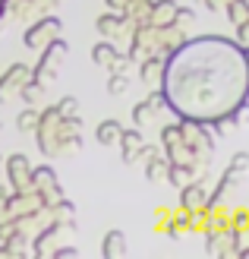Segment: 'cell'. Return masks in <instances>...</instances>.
I'll list each match as a JSON object with an SVG mask.
<instances>
[{
    "mask_svg": "<svg viewBox=\"0 0 249 259\" xmlns=\"http://www.w3.org/2000/svg\"><path fill=\"white\" fill-rule=\"evenodd\" d=\"M224 13H227L230 25L237 29V25H243V22L249 19V0H230V4L224 7Z\"/></svg>",
    "mask_w": 249,
    "mask_h": 259,
    "instance_id": "cell-26",
    "label": "cell"
},
{
    "mask_svg": "<svg viewBox=\"0 0 249 259\" xmlns=\"http://www.w3.org/2000/svg\"><path fill=\"white\" fill-rule=\"evenodd\" d=\"M230 167H237L240 174H246V171H249V152H237V155L230 158Z\"/></svg>",
    "mask_w": 249,
    "mask_h": 259,
    "instance_id": "cell-33",
    "label": "cell"
},
{
    "mask_svg": "<svg viewBox=\"0 0 249 259\" xmlns=\"http://www.w3.org/2000/svg\"><path fill=\"white\" fill-rule=\"evenodd\" d=\"M180 133H183V142L199 155V158H208L212 161V152H215V133L208 123H199V120H180Z\"/></svg>",
    "mask_w": 249,
    "mask_h": 259,
    "instance_id": "cell-5",
    "label": "cell"
},
{
    "mask_svg": "<svg viewBox=\"0 0 249 259\" xmlns=\"http://www.w3.org/2000/svg\"><path fill=\"white\" fill-rule=\"evenodd\" d=\"M4 4H7V0H4Z\"/></svg>",
    "mask_w": 249,
    "mask_h": 259,
    "instance_id": "cell-44",
    "label": "cell"
},
{
    "mask_svg": "<svg viewBox=\"0 0 249 259\" xmlns=\"http://www.w3.org/2000/svg\"><path fill=\"white\" fill-rule=\"evenodd\" d=\"M161 146H164V158L170 164H192L195 174H205L208 167V158H199L186 142H183V133H180V123H164L161 126Z\"/></svg>",
    "mask_w": 249,
    "mask_h": 259,
    "instance_id": "cell-3",
    "label": "cell"
},
{
    "mask_svg": "<svg viewBox=\"0 0 249 259\" xmlns=\"http://www.w3.org/2000/svg\"><path fill=\"white\" fill-rule=\"evenodd\" d=\"M0 167H4V155H0Z\"/></svg>",
    "mask_w": 249,
    "mask_h": 259,
    "instance_id": "cell-40",
    "label": "cell"
},
{
    "mask_svg": "<svg viewBox=\"0 0 249 259\" xmlns=\"http://www.w3.org/2000/svg\"><path fill=\"white\" fill-rule=\"evenodd\" d=\"M174 10H177V0H152L148 25H170V19H174Z\"/></svg>",
    "mask_w": 249,
    "mask_h": 259,
    "instance_id": "cell-18",
    "label": "cell"
},
{
    "mask_svg": "<svg viewBox=\"0 0 249 259\" xmlns=\"http://www.w3.org/2000/svg\"><path fill=\"white\" fill-rule=\"evenodd\" d=\"M170 222V209H167V205H161V209H158V222H155V228H158V231H164V225Z\"/></svg>",
    "mask_w": 249,
    "mask_h": 259,
    "instance_id": "cell-37",
    "label": "cell"
},
{
    "mask_svg": "<svg viewBox=\"0 0 249 259\" xmlns=\"http://www.w3.org/2000/svg\"><path fill=\"white\" fill-rule=\"evenodd\" d=\"M29 243H32V237L25 234V231H19V228H13L10 234L4 237L7 256H25V253H29Z\"/></svg>",
    "mask_w": 249,
    "mask_h": 259,
    "instance_id": "cell-20",
    "label": "cell"
},
{
    "mask_svg": "<svg viewBox=\"0 0 249 259\" xmlns=\"http://www.w3.org/2000/svg\"><path fill=\"white\" fill-rule=\"evenodd\" d=\"M237 41H240L243 48H249V19H246L243 25H237Z\"/></svg>",
    "mask_w": 249,
    "mask_h": 259,
    "instance_id": "cell-35",
    "label": "cell"
},
{
    "mask_svg": "<svg viewBox=\"0 0 249 259\" xmlns=\"http://www.w3.org/2000/svg\"><path fill=\"white\" fill-rule=\"evenodd\" d=\"M120 120H101L98 130H95V139L101 142V146H114L117 139H120Z\"/></svg>",
    "mask_w": 249,
    "mask_h": 259,
    "instance_id": "cell-25",
    "label": "cell"
},
{
    "mask_svg": "<svg viewBox=\"0 0 249 259\" xmlns=\"http://www.w3.org/2000/svg\"><path fill=\"white\" fill-rule=\"evenodd\" d=\"M142 164H145V177L152 180V184H164V180H167V158H164L161 152L152 155V158L142 161Z\"/></svg>",
    "mask_w": 249,
    "mask_h": 259,
    "instance_id": "cell-23",
    "label": "cell"
},
{
    "mask_svg": "<svg viewBox=\"0 0 249 259\" xmlns=\"http://www.w3.org/2000/svg\"><path fill=\"white\" fill-rule=\"evenodd\" d=\"M192 4H202V0H192Z\"/></svg>",
    "mask_w": 249,
    "mask_h": 259,
    "instance_id": "cell-41",
    "label": "cell"
},
{
    "mask_svg": "<svg viewBox=\"0 0 249 259\" xmlns=\"http://www.w3.org/2000/svg\"><path fill=\"white\" fill-rule=\"evenodd\" d=\"M161 67H164V57H161V54L142 57V60H139V76H142V82H158V79H161Z\"/></svg>",
    "mask_w": 249,
    "mask_h": 259,
    "instance_id": "cell-22",
    "label": "cell"
},
{
    "mask_svg": "<svg viewBox=\"0 0 249 259\" xmlns=\"http://www.w3.org/2000/svg\"><path fill=\"white\" fill-rule=\"evenodd\" d=\"M32 79V67L29 63H10V67L0 73V105H10V101H16L22 85Z\"/></svg>",
    "mask_w": 249,
    "mask_h": 259,
    "instance_id": "cell-7",
    "label": "cell"
},
{
    "mask_svg": "<svg viewBox=\"0 0 249 259\" xmlns=\"http://www.w3.org/2000/svg\"><path fill=\"white\" fill-rule=\"evenodd\" d=\"M38 54H41V57H38V63L32 67V82H38V85H54L57 76H60L63 60H67V54H70V45L63 41V38H54V41H47Z\"/></svg>",
    "mask_w": 249,
    "mask_h": 259,
    "instance_id": "cell-4",
    "label": "cell"
},
{
    "mask_svg": "<svg viewBox=\"0 0 249 259\" xmlns=\"http://www.w3.org/2000/svg\"><path fill=\"white\" fill-rule=\"evenodd\" d=\"M95 32L104 38V41H117L120 35H126L129 38V32H133V25H129L117 10H111V13H101V16L95 19Z\"/></svg>",
    "mask_w": 249,
    "mask_h": 259,
    "instance_id": "cell-13",
    "label": "cell"
},
{
    "mask_svg": "<svg viewBox=\"0 0 249 259\" xmlns=\"http://www.w3.org/2000/svg\"><path fill=\"white\" fill-rule=\"evenodd\" d=\"M180 205L183 209H205L208 205V190L202 184V177H195L180 187Z\"/></svg>",
    "mask_w": 249,
    "mask_h": 259,
    "instance_id": "cell-16",
    "label": "cell"
},
{
    "mask_svg": "<svg viewBox=\"0 0 249 259\" xmlns=\"http://www.w3.org/2000/svg\"><path fill=\"white\" fill-rule=\"evenodd\" d=\"M202 4H205V10H208V13H221V10L230 4V0H202Z\"/></svg>",
    "mask_w": 249,
    "mask_h": 259,
    "instance_id": "cell-36",
    "label": "cell"
},
{
    "mask_svg": "<svg viewBox=\"0 0 249 259\" xmlns=\"http://www.w3.org/2000/svg\"><path fill=\"white\" fill-rule=\"evenodd\" d=\"M158 82L180 120L215 123L249 98V48L221 35L183 38L164 57Z\"/></svg>",
    "mask_w": 249,
    "mask_h": 259,
    "instance_id": "cell-1",
    "label": "cell"
},
{
    "mask_svg": "<svg viewBox=\"0 0 249 259\" xmlns=\"http://www.w3.org/2000/svg\"><path fill=\"white\" fill-rule=\"evenodd\" d=\"M0 16H4V0H0Z\"/></svg>",
    "mask_w": 249,
    "mask_h": 259,
    "instance_id": "cell-39",
    "label": "cell"
},
{
    "mask_svg": "<svg viewBox=\"0 0 249 259\" xmlns=\"http://www.w3.org/2000/svg\"><path fill=\"white\" fill-rule=\"evenodd\" d=\"M4 171H7V184L13 190H25L32 187V161L22 152H13L4 158Z\"/></svg>",
    "mask_w": 249,
    "mask_h": 259,
    "instance_id": "cell-9",
    "label": "cell"
},
{
    "mask_svg": "<svg viewBox=\"0 0 249 259\" xmlns=\"http://www.w3.org/2000/svg\"><path fill=\"white\" fill-rule=\"evenodd\" d=\"M35 123H38V108L25 105V108L16 114V130H19V133H32Z\"/></svg>",
    "mask_w": 249,
    "mask_h": 259,
    "instance_id": "cell-28",
    "label": "cell"
},
{
    "mask_svg": "<svg viewBox=\"0 0 249 259\" xmlns=\"http://www.w3.org/2000/svg\"><path fill=\"white\" fill-rule=\"evenodd\" d=\"M67 231H76L73 225H63V222H47L44 228H38L32 234V243H29V253L32 256H51V250L57 247V240L67 234Z\"/></svg>",
    "mask_w": 249,
    "mask_h": 259,
    "instance_id": "cell-8",
    "label": "cell"
},
{
    "mask_svg": "<svg viewBox=\"0 0 249 259\" xmlns=\"http://www.w3.org/2000/svg\"><path fill=\"white\" fill-rule=\"evenodd\" d=\"M161 111H167L164 95H161V92H152L148 98H142L139 105L133 108V123H136L139 130H145V126H152L155 120H158V114H161Z\"/></svg>",
    "mask_w": 249,
    "mask_h": 259,
    "instance_id": "cell-14",
    "label": "cell"
},
{
    "mask_svg": "<svg viewBox=\"0 0 249 259\" xmlns=\"http://www.w3.org/2000/svg\"><path fill=\"white\" fill-rule=\"evenodd\" d=\"M44 92H47V85H38V82H25L22 85V92H19V98L25 101V105H32V108H38V105H41V101H44Z\"/></svg>",
    "mask_w": 249,
    "mask_h": 259,
    "instance_id": "cell-27",
    "label": "cell"
},
{
    "mask_svg": "<svg viewBox=\"0 0 249 259\" xmlns=\"http://www.w3.org/2000/svg\"><path fill=\"white\" fill-rule=\"evenodd\" d=\"M195 177H199V174H195L192 164H170L167 161V184L183 187V184H189V180H195Z\"/></svg>",
    "mask_w": 249,
    "mask_h": 259,
    "instance_id": "cell-24",
    "label": "cell"
},
{
    "mask_svg": "<svg viewBox=\"0 0 249 259\" xmlns=\"http://www.w3.org/2000/svg\"><path fill=\"white\" fill-rule=\"evenodd\" d=\"M120 152H123V164H139V149L145 146V136H142V130H120Z\"/></svg>",
    "mask_w": 249,
    "mask_h": 259,
    "instance_id": "cell-15",
    "label": "cell"
},
{
    "mask_svg": "<svg viewBox=\"0 0 249 259\" xmlns=\"http://www.w3.org/2000/svg\"><path fill=\"white\" fill-rule=\"evenodd\" d=\"M57 111L63 114V117H70V114H79V98H76V95H63V98L57 101Z\"/></svg>",
    "mask_w": 249,
    "mask_h": 259,
    "instance_id": "cell-31",
    "label": "cell"
},
{
    "mask_svg": "<svg viewBox=\"0 0 249 259\" xmlns=\"http://www.w3.org/2000/svg\"><path fill=\"white\" fill-rule=\"evenodd\" d=\"M129 89V76L126 73H111V79H108V92L111 95H123Z\"/></svg>",
    "mask_w": 249,
    "mask_h": 259,
    "instance_id": "cell-30",
    "label": "cell"
},
{
    "mask_svg": "<svg viewBox=\"0 0 249 259\" xmlns=\"http://www.w3.org/2000/svg\"><path fill=\"white\" fill-rule=\"evenodd\" d=\"M101 253H104V259H120V256H126V237H123V231H108L104 234V243H101Z\"/></svg>",
    "mask_w": 249,
    "mask_h": 259,
    "instance_id": "cell-19",
    "label": "cell"
},
{
    "mask_svg": "<svg viewBox=\"0 0 249 259\" xmlns=\"http://www.w3.org/2000/svg\"><path fill=\"white\" fill-rule=\"evenodd\" d=\"M54 4H63V0H54Z\"/></svg>",
    "mask_w": 249,
    "mask_h": 259,
    "instance_id": "cell-42",
    "label": "cell"
},
{
    "mask_svg": "<svg viewBox=\"0 0 249 259\" xmlns=\"http://www.w3.org/2000/svg\"><path fill=\"white\" fill-rule=\"evenodd\" d=\"M32 187L38 190V196H41L44 205H51L54 199L63 196V190L57 184V171L51 164H41V167H32Z\"/></svg>",
    "mask_w": 249,
    "mask_h": 259,
    "instance_id": "cell-10",
    "label": "cell"
},
{
    "mask_svg": "<svg viewBox=\"0 0 249 259\" xmlns=\"http://www.w3.org/2000/svg\"><path fill=\"white\" fill-rule=\"evenodd\" d=\"M60 32H63V22L57 16H51V13H44V16H38L35 22H29L22 41H25V48H29V51H41L47 41L60 38Z\"/></svg>",
    "mask_w": 249,
    "mask_h": 259,
    "instance_id": "cell-6",
    "label": "cell"
},
{
    "mask_svg": "<svg viewBox=\"0 0 249 259\" xmlns=\"http://www.w3.org/2000/svg\"><path fill=\"white\" fill-rule=\"evenodd\" d=\"M133 67H136L133 57H129V54H120V57H117L111 67H108V73H126V76H129V70H133Z\"/></svg>",
    "mask_w": 249,
    "mask_h": 259,
    "instance_id": "cell-32",
    "label": "cell"
},
{
    "mask_svg": "<svg viewBox=\"0 0 249 259\" xmlns=\"http://www.w3.org/2000/svg\"><path fill=\"white\" fill-rule=\"evenodd\" d=\"M117 57H120V51L114 48V41H98L95 48H91V63L101 67V70H108Z\"/></svg>",
    "mask_w": 249,
    "mask_h": 259,
    "instance_id": "cell-21",
    "label": "cell"
},
{
    "mask_svg": "<svg viewBox=\"0 0 249 259\" xmlns=\"http://www.w3.org/2000/svg\"><path fill=\"white\" fill-rule=\"evenodd\" d=\"M44 209L51 215V222H63V225H73L76 228V202L73 199L60 196V199H54L51 205H44Z\"/></svg>",
    "mask_w": 249,
    "mask_h": 259,
    "instance_id": "cell-17",
    "label": "cell"
},
{
    "mask_svg": "<svg viewBox=\"0 0 249 259\" xmlns=\"http://www.w3.org/2000/svg\"><path fill=\"white\" fill-rule=\"evenodd\" d=\"M0 259H7V247H4V240H0Z\"/></svg>",
    "mask_w": 249,
    "mask_h": 259,
    "instance_id": "cell-38",
    "label": "cell"
},
{
    "mask_svg": "<svg viewBox=\"0 0 249 259\" xmlns=\"http://www.w3.org/2000/svg\"><path fill=\"white\" fill-rule=\"evenodd\" d=\"M41 196H38V190L35 187H25V190H13L7 193V202H4V209L10 218H16V215H25V212H35V209H41Z\"/></svg>",
    "mask_w": 249,
    "mask_h": 259,
    "instance_id": "cell-12",
    "label": "cell"
},
{
    "mask_svg": "<svg viewBox=\"0 0 249 259\" xmlns=\"http://www.w3.org/2000/svg\"><path fill=\"white\" fill-rule=\"evenodd\" d=\"M54 7V0H7L4 4V13H10L13 19H19V22H35L38 16H44V13Z\"/></svg>",
    "mask_w": 249,
    "mask_h": 259,
    "instance_id": "cell-11",
    "label": "cell"
},
{
    "mask_svg": "<svg viewBox=\"0 0 249 259\" xmlns=\"http://www.w3.org/2000/svg\"><path fill=\"white\" fill-rule=\"evenodd\" d=\"M32 133H35V146L44 158H60V155L82 149V117L79 114L63 117L57 105H47L44 111H38V123Z\"/></svg>",
    "mask_w": 249,
    "mask_h": 259,
    "instance_id": "cell-2",
    "label": "cell"
},
{
    "mask_svg": "<svg viewBox=\"0 0 249 259\" xmlns=\"http://www.w3.org/2000/svg\"><path fill=\"white\" fill-rule=\"evenodd\" d=\"M0 130H4V123H0Z\"/></svg>",
    "mask_w": 249,
    "mask_h": 259,
    "instance_id": "cell-43",
    "label": "cell"
},
{
    "mask_svg": "<svg viewBox=\"0 0 249 259\" xmlns=\"http://www.w3.org/2000/svg\"><path fill=\"white\" fill-rule=\"evenodd\" d=\"M192 22H195V10H189V7H177V10H174V19H170V25H177V29L186 32Z\"/></svg>",
    "mask_w": 249,
    "mask_h": 259,
    "instance_id": "cell-29",
    "label": "cell"
},
{
    "mask_svg": "<svg viewBox=\"0 0 249 259\" xmlns=\"http://www.w3.org/2000/svg\"><path fill=\"white\" fill-rule=\"evenodd\" d=\"M51 256H57V259H73V256H79V250H76V247H60V243H57V247L51 250Z\"/></svg>",
    "mask_w": 249,
    "mask_h": 259,
    "instance_id": "cell-34",
    "label": "cell"
}]
</instances>
